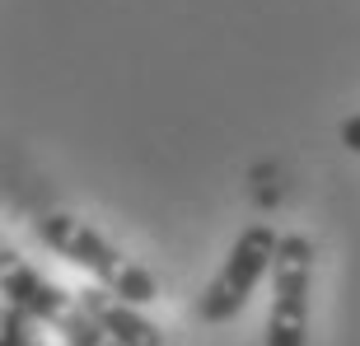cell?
<instances>
[{"mask_svg":"<svg viewBox=\"0 0 360 346\" xmlns=\"http://www.w3.org/2000/svg\"><path fill=\"white\" fill-rule=\"evenodd\" d=\"M33 234H38L42 248H52L56 257L84 267L89 276H98L103 290L122 295L127 305L141 309V305H155V300H160V286H155V276H150L146 267H136L131 257H122L98 229L75 220V215H42L38 225H33Z\"/></svg>","mask_w":360,"mask_h":346,"instance_id":"cell-1","label":"cell"},{"mask_svg":"<svg viewBox=\"0 0 360 346\" xmlns=\"http://www.w3.org/2000/svg\"><path fill=\"white\" fill-rule=\"evenodd\" d=\"M276 248H281L276 229H267V225L243 229L239 239H234V248H229L225 267L215 271V281L206 286V295H201V305H197L201 323H229L234 319V314L253 300L257 281L276 267Z\"/></svg>","mask_w":360,"mask_h":346,"instance_id":"cell-2","label":"cell"},{"mask_svg":"<svg viewBox=\"0 0 360 346\" xmlns=\"http://www.w3.org/2000/svg\"><path fill=\"white\" fill-rule=\"evenodd\" d=\"M309 286H314V243L304 234H281L271 267L267 346H304L309 337Z\"/></svg>","mask_w":360,"mask_h":346,"instance_id":"cell-3","label":"cell"},{"mask_svg":"<svg viewBox=\"0 0 360 346\" xmlns=\"http://www.w3.org/2000/svg\"><path fill=\"white\" fill-rule=\"evenodd\" d=\"M5 276H0V286H5V305L19 309V314H28L33 323H61L75 309V300H70L61 286H52V281L42 276V271H33L28 262H19V257L5 248Z\"/></svg>","mask_w":360,"mask_h":346,"instance_id":"cell-4","label":"cell"},{"mask_svg":"<svg viewBox=\"0 0 360 346\" xmlns=\"http://www.w3.org/2000/svg\"><path fill=\"white\" fill-rule=\"evenodd\" d=\"M80 309L117 346H164V333H160V328H155V323H150L136 305H127L122 295L103 290V286H98V290H80Z\"/></svg>","mask_w":360,"mask_h":346,"instance_id":"cell-5","label":"cell"},{"mask_svg":"<svg viewBox=\"0 0 360 346\" xmlns=\"http://www.w3.org/2000/svg\"><path fill=\"white\" fill-rule=\"evenodd\" d=\"M56 333L66 337V346H117V342H112V337H108L103 328H98V323H94L89 314L80 309V300H75V309H70L66 319L56 323Z\"/></svg>","mask_w":360,"mask_h":346,"instance_id":"cell-6","label":"cell"},{"mask_svg":"<svg viewBox=\"0 0 360 346\" xmlns=\"http://www.w3.org/2000/svg\"><path fill=\"white\" fill-rule=\"evenodd\" d=\"M0 346H38V337H33V319L5 305V319H0Z\"/></svg>","mask_w":360,"mask_h":346,"instance_id":"cell-7","label":"cell"},{"mask_svg":"<svg viewBox=\"0 0 360 346\" xmlns=\"http://www.w3.org/2000/svg\"><path fill=\"white\" fill-rule=\"evenodd\" d=\"M342 146H347L351 155H360V113L342 122Z\"/></svg>","mask_w":360,"mask_h":346,"instance_id":"cell-8","label":"cell"}]
</instances>
